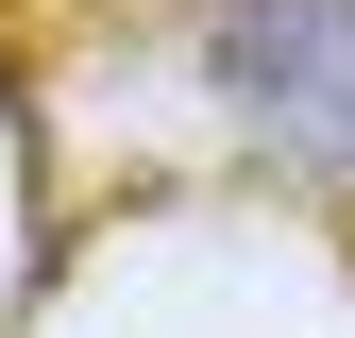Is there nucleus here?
I'll return each instance as SVG.
<instances>
[{
    "mask_svg": "<svg viewBox=\"0 0 355 338\" xmlns=\"http://www.w3.org/2000/svg\"><path fill=\"white\" fill-rule=\"evenodd\" d=\"M203 68H220V102H237L288 169L355 186V0H220Z\"/></svg>",
    "mask_w": 355,
    "mask_h": 338,
    "instance_id": "nucleus-1",
    "label": "nucleus"
}]
</instances>
